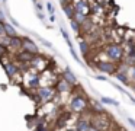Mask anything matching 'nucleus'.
Instances as JSON below:
<instances>
[{
    "label": "nucleus",
    "mask_w": 135,
    "mask_h": 131,
    "mask_svg": "<svg viewBox=\"0 0 135 131\" xmlns=\"http://www.w3.org/2000/svg\"><path fill=\"white\" fill-rule=\"evenodd\" d=\"M68 106H70V111L71 112H83V111L89 109V106H90V102H89V99L86 98L84 95H81V93H74V95H71L70 101H68Z\"/></svg>",
    "instance_id": "1"
},
{
    "label": "nucleus",
    "mask_w": 135,
    "mask_h": 131,
    "mask_svg": "<svg viewBox=\"0 0 135 131\" xmlns=\"http://www.w3.org/2000/svg\"><path fill=\"white\" fill-rule=\"evenodd\" d=\"M105 54L108 55V58L110 61L120 63L125 58V49L119 44H109V45L105 47Z\"/></svg>",
    "instance_id": "2"
},
{
    "label": "nucleus",
    "mask_w": 135,
    "mask_h": 131,
    "mask_svg": "<svg viewBox=\"0 0 135 131\" xmlns=\"http://www.w3.org/2000/svg\"><path fill=\"white\" fill-rule=\"evenodd\" d=\"M57 95V90L55 87L52 86H41L36 89V96H35V101L38 103H48L50 101H52Z\"/></svg>",
    "instance_id": "3"
},
{
    "label": "nucleus",
    "mask_w": 135,
    "mask_h": 131,
    "mask_svg": "<svg viewBox=\"0 0 135 131\" xmlns=\"http://www.w3.org/2000/svg\"><path fill=\"white\" fill-rule=\"evenodd\" d=\"M96 69L99 70L100 73L103 74H115L118 71V64L115 61H110V60H102V61H97L96 63Z\"/></svg>",
    "instance_id": "4"
},
{
    "label": "nucleus",
    "mask_w": 135,
    "mask_h": 131,
    "mask_svg": "<svg viewBox=\"0 0 135 131\" xmlns=\"http://www.w3.org/2000/svg\"><path fill=\"white\" fill-rule=\"evenodd\" d=\"M25 82H26V86L28 89H33L36 90L38 87H41V74H39L38 71H32V70H29L28 71V74L25 76Z\"/></svg>",
    "instance_id": "5"
},
{
    "label": "nucleus",
    "mask_w": 135,
    "mask_h": 131,
    "mask_svg": "<svg viewBox=\"0 0 135 131\" xmlns=\"http://www.w3.org/2000/svg\"><path fill=\"white\" fill-rule=\"evenodd\" d=\"M90 121L100 131H108L109 127H110V122H109V118L106 114H96V115H93V118Z\"/></svg>",
    "instance_id": "6"
},
{
    "label": "nucleus",
    "mask_w": 135,
    "mask_h": 131,
    "mask_svg": "<svg viewBox=\"0 0 135 131\" xmlns=\"http://www.w3.org/2000/svg\"><path fill=\"white\" fill-rule=\"evenodd\" d=\"M54 87H55L58 95H68V93H71V90H73V86L62 77H60L58 80L55 82V86Z\"/></svg>",
    "instance_id": "7"
},
{
    "label": "nucleus",
    "mask_w": 135,
    "mask_h": 131,
    "mask_svg": "<svg viewBox=\"0 0 135 131\" xmlns=\"http://www.w3.org/2000/svg\"><path fill=\"white\" fill-rule=\"evenodd\" d=\"M3 67H4L6 74L9 76V79H13L16 74H19V71H21V66H19L18 63H15V61H12V60L3 63Z\"/></svg>",
    "instance_id": "8"
},
{
    "label": "nucleus",
    "mask_w": 135,
    "mask_h": 131,
    "mask_svg": "<svg viewBox=\"0 0 135 131\" xmlns=\"http://www.w3.org/2000/svg\"><path fill=\"white\" fill-rule=\"evenodd\" d=\"M29 66H31V69L36 70V71H39V70H45L48 67L47 61H45V57L41 55V54H36L35 57L32 58V61L29 63Z\"/></svg>",
    "instance_id": "9"
},
{
    "label": "nucleus",
    "mask_w": 135,
    "mask_h": 131,
    "mask_svg": "<svg viewBox=\"0 0 135 131\" xmlns=\"http://www.w3.org/2000/svg\"><path fill=\"white\" fill-rule=\"evenodd\" d=\"M73 6H74V10L76 12H81L84 15H90L91 12V6L89 4L87 0H74L73 2Z\"/></svg>",
    "instance_id": "10"
},
{
    "label": "nucleus",
    "mask_w": 135,
    "mask_h": 131,
    "mask_svg": "<svg viewBox=\"0 0 135 131\" xmlns=\"http://www.w3.org/2000/svg\"><path fill=\"white\" fill-rule=\"evenodd\" d=\"M22 49L28 52H32V54H39V48L35 42H33L31 38L28 37H23V44H22Z\"/></svg>",
    "instance_id": "11"
},
{
    "label": "nucleus",
    "mask_w": 135,
    "mask_h": 131,
    "mask_svg": "<svg viewBox=\"0 0 135 131\" xmlns=\"http://www.w3.org/2000/svg\"><path fill=\"white\" fill-rule=\"evenodd\" d=\"M22 44H23V37H10V44H9V49H12L13 52H18L22 49Z\"/></svg>",
    "instance_id": "12"
},
{
    "label": "nucleus",
    "mask_w": 135,
    "mask_h": 131,
    "mask_svg": "<svg viewBox=\"0 0 135 131\" xmlns=\"http://www.w3.org/2000/svg\"><path fill=\"white\" fill-rule=\"evenodd\" d=\"M91 127V121L89 118H84V116H80L76 121V130L77 131H89Z\"/></svg>",
    "instance_id": "13"
},
{
    "label": "nucleus",
    "mask_w": 135,
    "mask_h": 131,
    "mask_svg": "<svg viewBox=\"0 0 135 131\" xmlns=\"http://www.w3.org/2000/svg\"><path fill=\"white\" fill-rule=\"evenodd\" d=\"M61 77H62V79H65V80H67L73 87H74V86H77V77H76V74H74V73L70 70V67H65V69L62 70Z\"/></svg>",
    "instance_id": "14"
},
{
    "label": "nucleus",
    "mask_w": 135,
    "mask_h": 131,
    "mask_svg": "<svg viewBox=\"0 0 135 131\" xmlns=\"http://www.w3.org/2000/svg\"><path fill=\"white\" fill-rule=\"evenodd\" d=\"M115 79H118V80H119L120 83H123L125 86H131V84H132V82L129 80V74H126V73L116 71V73H115Z\"/></svg>",
    "instance_id": "15"
},
{
    "label": "nucleus",
    "mask_w": 135,
    "mask_h": 131,
    "mask_svg": "<svg viewBox=\"0 0 135 131\" xmlns=\"http://www.w3.org/2000/svg\"><path fill=\"white\" fill-rule=\"evenodd\" d=\"M62 10H64L65 16L68 17V19H74V13H76V10H74V6L73 3H65L64 6H62Z\"/></svg>",
    "instance_id": "16"
},
{
    "label": "nucleus",
    "mask_w": 135,
    "mask_h": 131,
    "mask_svg": "<svg viewBox=\"0 0 135 131\" xmlns=\"http://www.w3.org/2000/svg\"><path fill=\"white\" fill-rule=\"evenodd\" d=\"M90 106L93 108L94 114H106L105 108H103V105H102V101H100V102H97V101H91V102H90Z\"/></svg>",
    "instance_id": "17"
},
{
    "label": "nucleus",
    "mask_w": 135,
    "mask_h": 131,
    "mask_svg": "<svg viewBox=\"0 0 135 131\" xmlns=\"http://www.w3.org/2000/svg\"><path fill=\"white\" fill-rule=\"evenodd\" d=\"M10 55V49L9 47L3 45V44L0 42V61H3V58H7Z\"/></svg>",
    "instance_id": "18"
},
{
    "label": "nucleus",
    "mask_w": 135,
    "mask_h": 131,
    "mask_svg": "<svg viewBox=\"0 0 135 131\" xmlns=\"http://www.w3.org/2000/svg\"><path fill=\"white\" fill-rule=\"evenodd\" d=\"M4 28H6L7 37H16V35H18V32H16V29H15V25H12V23L4 22Z\"/></svg>",
    "instance_id": "19"
},
{
    "label": "nucleus",
    "mask_w": 135,
    "mask_h": 131,
    "mask_svg": "<svg viewBox=\"0 0 135 131\" xmlns=\"http://www.w3.org/2000/svg\"><path fill=\"white\" fill-rule=\"evenodd\" d=\"M79 47H80V51H81V54L83 55H87L89 54V51H90V44L87 42V41H80L79 42Z\"/></svg>",
    "instance_id": "20"
},
{
    "label": "nucleus",
    "mask_w": 135,
    "mask_h": 131,
    "mask_svg": "<svg viewBox=\"0 0 135 131\" xmlns=\"http://www.w3.org/2000/svg\"><path fill=\"white\" fill-rule=\"evenodd\" d=\"M100 101H102V103H105V105H112V106H119V102H118L116 99H113V98L102 96V98H100Z\"/></svg>",
    "instance_id": "21"
},
{
    "label": "nucleus",
    "mask_w": 135,
    "mask_h": 131,
    "mask_svg": "<svg viewBox=\"0 0 135 131\" xmlns=\"http://www.w3.org/2000/svg\"><path fill=\"white\" fill-rule=\"evenodd\" d=\"M87 15H84V13H81V12H76V13H74V19L77 20V22L80 23V25H83V23L86 22V20H87Z\"/></svg>",
    "instance_id": "22"
},
{
    "label": "nucleus",
    "mask_w": 135,
    "mask_h": 131,
    "mask_svg": "<svg viewBox=\"0 0 135 131\" xmlns=\"http://www.w3.org/2000/svg\"><path fill=\"white\" fill-rule=\"evenodd\" d=\"M60 31H61V35H62V38L65 39V42H67V45H68V48H73V44H71V39H70V35H68V32L65 31V28H60Z\"/></svg>",
    "instance_id": "23"
},
{
    "label": "nucleus",
    "mask_w": 135,
    "mask_h": 131,
    "mask_svg": "<svg viewBox=\"0 0 135 131\" xmlns=\"http://www.w3.org/2000/svg\"><path fill=\"white\" fill-rule=\"evenodd\" d=\"M70 26H71V29H73L76 34H80V32H81V25H80L76 19H71L70 20Z\"/></svg>",
    "instance_id": "24"
},
{
    "label": "nucleus",
    "mask_w": 135,
    "mask_h": 131,
    "mask_svg": "<svg viewBox=\"0 0 135 131\" xmlns=\"http://www.w3.org/2000/svg\"><path fill=\"white\" fill-rule=\"evenodd\" d=\"M47 10L50 15H55V9H54V4L51 2H47Z\"/></svg>",
    "instance_id": "25"
},
{
    "label": "nucleus",
    "mask_w": 135,
    "mask_h": 131,
    "mask_svg": "<svg viewBox=\"0 0 135 131\" xmlns=\"http://www.w3.org/2000/svg\"><path fill=\"white\" fill-rule=\"evenodd\" d=\"M35 131H48V128L45 127L42 122H38V124L35 125Z\"/></svg>",
    "instance_id": "26"
},
{
    "label": "nucleus",
    "mask_w": 135,
    "mask_h": 131,
    "mask_svg": "<svg viewBox=\"0 0 135 131\" xmlns=\"http://www.w3.org/2000/svg\"><path fill=\"white\" fill-rule=\"evenodd\" d=\"M6 35V28H4V22H0V38Z\"/></svg>",
    "instance_id": "27"
},
{
    "label": "nucleus",
    "mask_w": 135,
    "mask_h": 131,
    "mask_svg": "<svg viewBox=\"0 0 135 131\" xmlns=\"http://www.w3.org/2000/svg\"><path fill=\"white\" fill-rule=\"evenodd\" d=\"M129 74H131V79L135 82V64L131 66V70H129Z\"/></svg>",
    "instance_id": "28"
},
{
    "label": "nucleus",
    "mask_w": 135,
    "mask_h": 131,
    "mask_svg": "<svg viewBox=\"0 0 135 131\" xmlns=\"http://www.w3.org/2000/svg\"><path fill=\"white\" fill-rule=\"evenodd\" d=\"M39 41H41V42L44 44L45 47H48V48H52V45H51V42H48V41H45L44 38H39Z\"/></svg>",
    "instance_id": "29"
},
{
    "label": "nucleus",
    "mask_w": 135,
    "mask_h": 131,
    "mask_svg": "<svg viewBox=\"0 0 135 131\" xmlns=\"http://www.w3.org/2000/svg\"><path fill=\"white\" fill-rule=\"evenodd\" d=\"M94 79H96V80H102V82L108 80V79H106V77H105V76H103V74H96V76H94Z\"/></svg>",
    "instance_id": "30"
},
{
    "label": "nucleus",
    "mask_w": 135,
    "mask_h": 131,
    "mask_svg": "<svg viewBox=\"0 0 135 131\" xmlns=\"http://www.w3.org/2000/svg\"><path fill=\"white\" fill-rule=\"evenodd\" d=\"M36 15H38V17L42 20V22H45V15L42 13V12H39V10H36Z\"/></svg>",
    "instance_id": "31"
},
{
    "label": "nucleus",
    "mask_w": 135,
    "mask_h": 131,
    "mask_svg": "<svg viewBox=\"0 0 135 131\" xmlns=\"http://www.w3.org/2000/svg\"><path fill=\"white\" fill-rule=\"evenodd\" d=\"M113 86L116 87V89L119 90V92H122V93H126V90H123V87H120V86H119V84H118V83H113Z\"/></svg>",
    "instance_id": "32"
},
{
    "label": "nucleus",
    "mask_w": 135,
    "mask_h": 131,
    "mask_svg": "<svg viewBox=\"0 0 135 131\" xmlns=\"http://www.w3.org/2000/svg\"><path fill=\"white\" fill-rule=\"evenodd\" d=\"M126 119H128V122H129V124H131L132 127L135 128V119H134V118H131V116H128V118H126Z\"/></svg>",
    "instance_id": "33"
},
{
    "label": "nucleus",
    "mask_w": 135,
    "mask_h": 131,
    "mask_svg": "<svg viewBox=\"0 0 135 131\" xmlns=\"http://www.w3.org/2000/svg\"><path fill=\"white\" fill-rule=\"evenodd\" d=\"M0 22H6V17H4V13L2 12V9H0Z\"/></svg>",
    "instance_id": "34"
},
{
    "label": "nucleus",
    "mask_w": 135,
    "mask_h": 131,
    "mask_svg": "<svg viewBox=\"0 0 135 131\" xmlns=\"http://www.w3.org/2000/svg\"><path fill=\"white\" fill-rule=\"evenodd\" d=\"M89 131H100V130H99V128H96L93 124H91V127H90V130H89Z\"/></svg>",
    "instance_id": "35"
},
{
    "label": "nucleus",
    "mask_w": 135,
    "mask_h": 131,
    "mask_svg": "<svg viewBox=\"0 0 135 131\" xmlns=\"http://www.w3.org/2000/svg\"><path fill=\"white\" fill-rule=\"evenodd\" d=\"M50 22H55V15H50Z\"/></svg>",
    "instance_id": "36"
},
{
    "label": "nucleus",
    "mask_w": 135,
    "mask_h": 131,
    "mask_svg": "<svg viewBox=\"0 0 135 131\" xmlns=\"http://www.w3.org/2000/svg\"><path fill=\"white\" fill-rule=\"evenodd\" d=\"M10 22H12V25H15V26H19V23H18V22H16V20H15V19H10Z\"/></svg>",
    "instance_id": "37"
},
{
    "label": "nucleus",
    "mask_w": 135,
    "mask_h": 131,
    "mask_svg": "<svg viewBox=\"0 0 135 131\" xmlns=\"http://www.w3.org/2000/svg\"><path fill=\"white\" fill-rule=\"evenodd\" d=\"M132 89H134V92H135V83H132Z\"/></svg>",
    "instance_id": "38"
},
{
    "label": "nucleus",
    "mask_w": 135,
    "mask_h": 131,
    "mask_svg": "<svg viewBox=\"0 0 135 131\" xmlns=\"http://www.w3.org/2000/svg\"><path fill=\"white\" fill-rule=\"evenodd\" d=\"M67 2H68V3H73V2H74V0H67Z\"/></svg>",
    "instance_id": "39"
},
{
    "label": "nucleus",
    "mask_w": 135,
    "mask_h": 131,
    "mask_svg": "<svg viewBox=\"0 0 135 131\" xmlns=\"http://www.w3.org/2000/svg\"><path fill=\"white\" fill-rule=\"evenodd\" d=\"M67 131H77V130H76V128H74V130H67Z\"/></svg>",
    "instance_id": "40"
},
{
    "label": "nucleus",
    "mask_w": 135,
    "mask_h": 131,
    "mask_svg": "<svg viewBox=\"0 0 135 131\" xmlns=\"http://www.w3.org/2000/svg\"><path fill=\"white\" fill-rule=\"evenodd\" d=\"M54 131H61V130H54Z\"/></svg>",
    "instance_id": "41"
},
{
    "label": "nucleus",
    "mask_w": 135,
    "mask_h": 131,
    "mask_svg": "<svg viewBox=\"0 0 135 131\" xmlns=\"http://www.w3.org/2000/svg\"><path fill=\"white\" fill-rule=\"evenodd\" d=\"M3 2H6V0H3Z\"/></svg>",
    "instance_id": "42"
}]
</instances>
